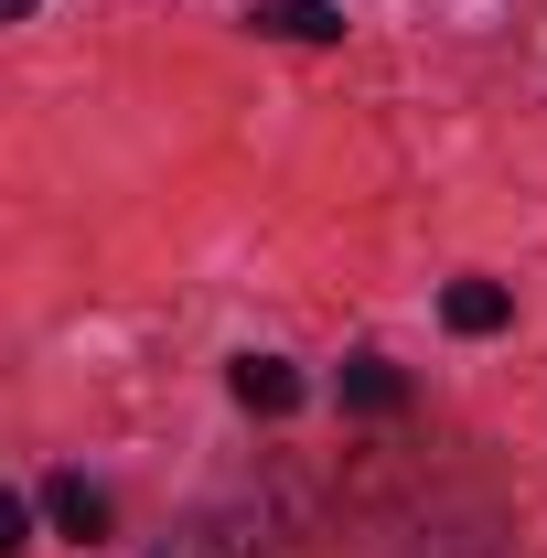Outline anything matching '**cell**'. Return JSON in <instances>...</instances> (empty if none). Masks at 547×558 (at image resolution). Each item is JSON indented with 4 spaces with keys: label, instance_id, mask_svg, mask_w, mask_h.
<instances>
[{
    "label": "cell",
    "instance_id": "obj_1",
    "mask_svg": "<svg viewBox=\"0 0 547 558\" xmlns=\"http://www.w3.org/2000/svg\"><path fill=\"white\" fill-rule=\"evenodd\" d=\"M247 22L269 44H343V11L333 0H247Z\"/></svg>",
    "mask_w": 547,
    "mask_h": 558
},
{
    "label": "cell",
    "instance_id": "obj_2",
    "mask_svg": "<svg viewBox=\"0 0 547 558\" xmlns=\"http://www.w3.org/2000/svg\"><path fill=\"white\" fill-rule=\"evenodd\" d=\"M236 409H247V418H290V409H301L290 354H236Z\"/></svg>",
    "mask_w": 547,
    "mask_h": 558
},
{
    "label": "cell",
    "instance_id": "obj_3",
    "mask_svg": "<svg viewBox=\"0 0 547 558\" xmlns=\"http://www.w3.org/2000/svg\"><path fill=\"white\" fill-rule=\"evenodd\" d=\"M440 323H451V333H505L515 301H505V279H451V290H440Z\"/></svg>",
    "mask_w": 547,
    "mask_h": 558
},
{
    "label": "cell",
    "instance_id": "obj_4",
    "mask_svg": "<svg viewBox=\"0 0 547 558\" xmlns=\"http://www.w3.org/2000/svg\"><path fill=\"white\" fill-rule=\"evenodd\" d=\"M343 409H365V418L409 409V376H398L387 354H354V365H343Z\"/></svg>",
    "mask_w": 547,
    "mask_h": 558
},
{
    "label": "cell",
    "instance_id": "obj_5",
    "mask_svg": "<svg viewBox=\"0 0 547 558\" xmlns=\"http://www.w3.org/2000/svg\"><path fill=\"white\" fill-rule=\"evenodd\" d=\"M44 505H54V526H65V537H108V494L86 484V473H54Z\"/></svg>",
    "mask_w": 547,
    "mask_h": 558
},
{
    "label": "cell",
    "instance_id": "obj_6",
    "mask_svg": "<svg viewBox=\"0 0 547 558\" xmlns=\"http://www.w3.org/2000/svg\"><path fill=\"white\" fill-rule=\"evenodd\" d=\"M161 558H226V548H161Z\"/></svg>",
    "mask_w": 547,
    "mask_h": 558
}]
</instances>
